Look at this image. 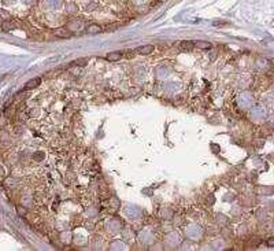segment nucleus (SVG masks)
<instances>
[{
  "instance_id": "obj_7",
  "label": "nucleus",
  "mask_w": 274,
  "mask_h": 251,
  "mask_svg": "<svg viewBox=\"0 0 274 251\" xmlns=\"http://www.w3.org/2000/svg\"><path fill=\"white\" fill-rule=\"evenodd\" d=\"M195 47H197V48H200V49H209V48L211 47V44H210L209 41H202V40H199V41L195 43Z\"/></svg>"
},
{
  "instance_id": "obj_6",
  "label": "nucleus",
  "mask_w": 274,
  "mask_h": 251,
  "mask_svg": "<svg viewBox=\"0 0 274 251\" xmlns=\"http://www.w3.org/2000/svg\"><path fill=\"white\" fill-rule=\"evenodd\" d=\"M54 34L56 36V37H62V39H65V37H70V33H69L66 29H55L54 30Z\"/></svg>"
},
{
  "instance_id": "obj_8",
  "label": "nucleus",
  "mask_w": 274,
  "mask_h": 251,
  "mask_svg": "<svg viewBox=\"0 0 274 251\" xmlns=\"http://www.w3.org/2000/svg\"><path fill=\"white\" fill-rule=\"evenodd\" d=\"M87 63H88V59H78V61H75L73 65H78V66H81V67H82V66H85Z\"/></svg>"
},
{
  "instance_id": "obj_2",
  "label": "nucleus",
  "mask_w": 274,
  "mask_h": 251,
  "mask_svg": "<svg viewBox=\"0 0 274 251\" xmlns=\"http://www.w3.org/2000/svg\"><path fill=\"white\" fill-rule=\"evenodd\" d=\"M122 52L121 51H115V52H110V54H107V57H106V59L107 61H110V62H117V61H119V59L122 58Z\"/></svg>"
},
{
  "instance_id": "obj_5",
  "label": "nucleus",
  "mask_w": 274,
  "mask_h": 251,
  "mask_svg": "<svg viewBox=\"0 0 274 251\" xmlns=\"http://www.w3.org/2000/svg\"><path fill=\"white\" fill-rule=\"evenodd\" d=\"M87 32L91 33V34H96V33H100V32H101V28H100L99 25H96V24H91V25H88Z\"/></svg>"
},
{
  "instance_id": "obj_3",
  "label": "nucleus",
  "mask_w": 274,
  "mask_h": 251,
  "mask_svg": "<svg viewBox=\"0 0 274 251\" xmlns=\"http://www.w3.org/2000/svg\"><path fill=\"white\" fill-rule=\"evenodd\" d=\"M40 82H41L40 78H32V80H29V81L25 84V89H33V88H37L38 85H40Z\"/></svg>"
},
{
  "instance_id": "obj_1",
  "label": "nucleus",
  "mask_w": 274,
  "mask_h": 251,
  "mask_svg": "<svg viewBox=\"0 0 274 251\" xmlns=\"http://www.w3.org/2000/svg\"><path fill=\"white\" fill-rule=\"evenodd\" d=\"M155 47L152 44H147V45H141V47H137L136 49H134V52H137V54L140 55H150L154 52Z\"/></svg>"
},
{
  "instance_id": "obj_4",
  "label": "nucleus",
  "mask_w": 274,
  "mask_h": 251,
  "mask_svg": "<svg viewBox=\"0 0 274 251\" xmlns=\"http://www.w3.org/2000/svg\"><path fill=\"white\" fill-rule=\"evenodd\" d=\"M180 47L184 49V51H191V49L195 48V43L191 40H185V41H181Z\"/></svg>"
}]
</instances>
